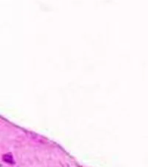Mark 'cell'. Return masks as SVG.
Listing matches in <instances>:
<instances>
[{"label":"cell","mask_w":148,"mask_h":167,"mask_svg":"<svg viewBox=\"0 0 148 167\" xmlns=\"http://www.w3.org/2000/svg\"><path fill=\"white\" fill-rule=\"evenodd\" d=\"M2 159H3L5 163L9 164V165H14V163H15L14 159H13V157H12V155H11L10 153L4 154V155L2 156Z\"/></svg>","instance_id":"1"}]
</instances>
